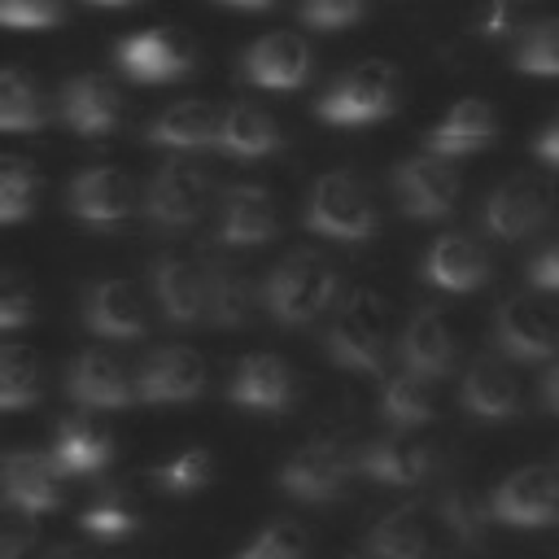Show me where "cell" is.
<instances>
[{
	"label": "cell",
	"mask_w": 559,
	"mask_h": 559,
	"mask_svg": "<svg viewBox=\"0 0 559 559\" xmlns=\"http://www.w3.org/2000/svg\"><path fill=\"white\" fill-rule=\"evenodd\" d=\"M336 301V266L319 253H288L262 280V306L275 323L301 328Z\"/></svg>",
	"instance_id": "1"
},
{
	"label": "cell",
	"mask_w": 559,
	"mask_h": 559,
	"mask_svg": "<svg viewBox=\"0 0 559 559\" xmlns=\"http://www.w3.org/2000/svg\"><path fill=\"white\" fill-rule=\"evenodd\" d=\"M389 349V306L371 288H354L328 328V358L345 371L376 376Z\"/></svg>",
	"instance_id": "2"
},
{
	"label": "cell",
	"mask_w": 559,
	"mask_h": 559,
	"mask_svg": "<svg viewBox=\"0 0 559 559\" xmlns=\"http://www.w3.org/2000/svg\"><path fill=\"white\" fill-rule=\"evenodd\" d=\"M397 105V70L389 61H358L319 100V118L332 127H367Z\"/></svg>",
	"instance_id": "3"
},
{
	"label": "cell",
	"mask_w": 559,
	"mask_h": 559,
	"mask_svg": "<svg viewBox=\"0 0 559 559\" xmlns=\"http://www.w3.org/2000/svg\"><path fill=\"white\" fill-rule=\"evenodd\" d=\"M306 227L328 236V240H371L376 236V205L371 192L345 175V170H328L323 179H314L310 197H306Z\"/></svg>",
	"instance_id": "4"
},
{
	"label": "cell",
	"mask_w": 559,
	"mask_h": 559,
	"mask_svg": "<svg viewBox=\"0 0 559 559\" xmlns=\"http://www.w3.org/2000/svg\"><path fill=\"white\" fill-rule=\"evenodd\" d=\"M354 467H358V454H349L341 441H332V437L306 441L280 467V489L297 502H336L345 493V480Z\"/></svg>",
	"instance_id": "5"
},
{
	"label": "cell",
	"mask_w": 559,
	"mask_h": 559,
	"mask_svg": "<svg viewBox=\"0 0 559 559\" xmlns=\"http://www.w3.org/2000/svg\"><path fill=\"white\" fill-rule=\"evenodd\" d=\"M489 511L507 528H546L559 520V476L550 467H515L498 480Z\"/></svg>",
	"instance_id": "6"
},
{
	"label": "cell",
	"mask_w": 559,
	"mask_h": 559,
	"mask_svg": "<svg viewBox=\"0 0 559 559\" xmlns=\"http://www.w3.org/2000/svg\"><path fill=\"white\" fill-rule=\"evenodd\" d=\"M493 341L515 362H542L559 349V323L546 301L537 297H507L493 319Z\"/></svg>",
	"instance_id": "7"
},
{
	"label": "cell",
	"mask_w": 559,
	"mask_h": 559,
	"mask_svg": "<svg viewBox=\"0 0 559 559\" xmlns=\"http://www.w3.org/2000/svg\"><path fill=\"white\" fill-rule=\"evenodd\" d=\"M205 201H210V183H205V170L192 166V162H166L153 179H148V197H144V210L157 227L166 231H183L192 227L201 214H205Z\"/></svg>",
	"instance_id": "8"
},
{
	"label": "cell",
	"mask_w": 559,
	"mask_h": 559,
	"mask_svg": "<svg viewBox=\"0 0 559 559\" xmlns=\"http://www.w3.org/2000/svg\"><path fill=\"white\" fill-rule=\"evenodd\" d=\"M485 231L498 240H524L550 218V188L533 175H511L485 197Z\"/></svg>",
	"instance_id": "9"
},
{
	"label": "cell",
	"mask_w": 559,
	"mask_h": 559,
	"mask_svg": "<svg viewBox=\"0 0 559 559\" xmlns=\"http://www.w3.org/2000/svg\"><path fill=\"white\" fill-rule=\"evenodd\" d=\"M393 197L411 218H445L459 201V175L437 153L406 157L393 170Z\"/></svg>",
	"instance_id": "10"
},
{
	"label": "cell",
	"mask_w": 559,
	"mask_h": 559,
	"mask_svg": "<svg viewBox=\"0 0 559 559\" xmlns=\"http://www.w3.org/2000/svg\"><path fill=\"white\" fill-rule=\"evenodd\" d=\"M66 393L79 406H96V411H118L131 406L140 393V380L127 371V362L109 349H83L70 371H66Z\"/></svg>",
	"instance_id": "11"
},
{
	"label": "cell",
	"mask_w": 559,
	"mask_h": 559,
	"mask_svg": "<svg viewBox=\"0 0 559 559\" xmlns=\"http://www.w3.org/2000/svg\"><path fill=\"white\" fill-rule=\"evenodd\" d=\"M66 205L79 223H92V227H118L131 218L135 210V192H131V179L114 166H87L70 179L66 188Z\"/></svg>",
	"instance_id": "12"
},
{
	"label": "cell",
	"mask_w": 559,
	"mask_h": 559,
	"mask_svg": "<svg viewBox=\"0 0 559 559\" xmlns=\"http://www.w3.org/2000/svg\"><path fill=\"white\" fill-rule=\"evenodd\" d=\"M227 397L245 411H262V415H280L297 402V376L284 358L275 354H249L236 362Z\"/></svg>",
	"instance_id": "13"
},
{
	"label": "cell",
	"mask_w": 559,
	"mask_h": 559,
	"mask_svg": "<svg viewBox=\"0 0 559 559\" xmlns=\"http://www.w3.org/2000/svg\"><path fill=\"white\" fill-rule=\"evenodd\" d=\"M140 397L153 406H170V402H192L205 389V362L197 349L188 345H162L144 358L140 367Z\"/></svg>",
	"instance_id": "14"
},
{
	"label": "cell",
	"mask_w": 559,
	"mask_h": 559,
	"mask_svg": "<svg viewBox=\"0 0 559 559\" xmlns=\"http://www.w3.org/2000/svg\"><path fill=\"white\" fill-rule=\"evenodd\" d=\"M240 74L258 87H271V92H293L310 79V44L293 31H271L262 35L245 61H240Z\"/></svg>",
	"instance_id": "15"
},
{
	"label": "cell",
	"mask_w": 559,
	"mask_h": 559,
	"mask_svg": "<svg viewBox=\"0 0 559 559\" xmlns=\"http://www.w3.org/2000/svg\"><path fill=\"white\" fill-rule=\"evenodd\" d=\"M275 231H280V214H275V201H271L266 188H258V183L227 188L223 210H218V231H214L218 245H227V249H258Z\"/></svg>",
	"instance_id": "16"
},
{
	"label": "cell",
	"mask_w": 559,
	"mask_h": 559,
	"mask_svg": "<svg viewBox=\"0 0 559 559\" xmlns=\"http://www.w3.org/2000/svg\"><path fill=\"white\" fill-rule=\"evenodd\" d=\"M61 467H57V459H52V450L48 454H39V450H13L9 459H4V498H9V507L13 511H22V515H44V511H52L57 502H61Z\"/></svg>",
	"instance_id": "17"
},
{
	"label": "cell",
	"mask_w": 559,
	"mask_h": 559,
	"mask_svg": "<svg viewBox=\"0 0 559 559\" xmlns=\"http://www.w3.org/2000/svg\"><path fill=\"white\" fill-rule=\"evenodd\" d=\"M118 66L135 83H170L192 66V48L175 31H135L118 44Z\"/></svg>",
	"instance_id": "18"
},
{
	"label": "cell",
	"mask_w": 559,
	"mask_h": 559,
	"mask_svg": "<svg viewBox=\"0 0 559 559\" xmlns=\"http://www.w3.org/2000/svg\"><path fill=\"white\" fill-rule=\"evenodd\" d=\"M424 280L441 293H476L489 280V253L472 236L445 231L424 253Z\"/></svg>",
	"instance_id": "19"
},
{
	"label": "cell",
	"mask_w": 559,
	"mask_h": 559,
	"mask_svg": "<svg viewBox=\"0 0 559 559\" xmlns=\"http://www.w3.org/2000/svg\"><path fill=\"white\" fill-rule=\"evenodd\" d=\"M153 293H157V306L170 323L179 328H192L210 314V288H205V271L188 258H175V253H162L153 262Z\"/></svg>",
	"instance_id": "20"
},
{
	"label": "cell",
	"mask_w": 559,
	"mask_h": 559,
	"mask_svg": "<svg viewBox=\"0 0 559 559\" xmlns=\"http://www.w3.org/2000/svg\"><path fill=\"white\" fill-rule=\"evenodd\" d=\"M358 472L376 485L406 489L432 472V450L424 441H415L411 432H389V437H376L358 450Z\"/></svg>",
	"instance_id": "21"
},
{
	"label": "cell",
	"mask_w": 559,
	"mask_h": 559,
	"mask_svg": "<svg viewBox=\"0 0 559 559\" xmlns=\"http://www.w3.org/2000/svg\"><path fill=\"white\" fill-rule=\"evenodd\" d=\"M83 323L96 336L135 341L144 336V306L127 280H92L83 293Z\"/></svg>",
	"instance_id": "22"
},
{
	"label": "cell",
	"mask_w": 559,
	"mask_h": 559,
	"mask_svg": "<svg viewBox=\"0 0 559 559\" xmlns=\"http://www.w3.org/2000/svg\"><path fill=\"white\" fill-rule=\"evenodd\" d=\"M397 358L411 376L419 380H441L450 367H454V336L445 328V319L432 310V306H419L406 328H402V341H397Z\"/></svg>",
	"instance_id": "23"
},
{
	"label": "cell",
	"mask_w": 559,
	"mask_h": 559,
	"mask_svg": "<svg viewBox=\"0 0 559 559\" xmlns=\"http://www.w3.org/2000/svg\"><path fill=\"white\" fill-rule=\"evenodd\" d=\"M493 135H498L493 109H489L485 100L467 96V100H454V105L445 109V118L424 135V144H428V153H437V157L450 162V157H467V153L485 148Z\"/></svg>",
	"instance_id": "24"
},
{
	"label": "cell",
	"mask_w": 559,
	"mask_h": 559,
	"mask_svg": "<svg viewBox=\"0 0 559 559\" xmlns=\"http://www.w3.org/2000/svg\"><path fill=\"white\" fill-rule=\"evenodd\" d=\"M218 127H223V114L214 105H205V100H179V105H166L148 122V144L175 148V153H192V148L218 144Z\"/></svg>",
	"instance_id": "25"
},
{
	"label": "cell",
	"mask_w": 559,
	"mask_h": 559,
	"mask_svg": "<svg viewBox=\"0 0 559 559\" xmlns=\"http://www.w3.org/2000/svg\"><path fill=\"white\" fill-rule=\"evenodd\" d=\"M61 118L79 135H109L118 127V92L100 74H74L61 87Z\"/></svg>",
	"instance_id": "26"
},
{
	"label": "cell",
	"mask_w": 559,
	"mask_h": 559,
	"mask_svg": "<svg viewBox=\"0 0 559 559\" xmlns=\"http://www.w3.org/2000/svg\"><path fill=\"white\" fill-rule=\"evenodd\" d=\"M463 406L480 419H511L520 411V384L498 358H476L463 371Z\"/></svg>",
	"instance_id": "27"
},
{
	"label": "cell",
	"mask_w": 559,
	"mask_h": 559,
	"mask_svg": "<svg viewBox=\"0 0 559 559\" xmlns=\"http://www.w3.org/2000/svg\"><path fill=\"white\" fill-rule=\"evenodd\" d=\"M367 550L371 559H432V524L415 507H397L371 524Z\"/></svg>",
	"instance_id": "28"
},
{
	"label": "cell",
	"mask_w": 559,
	"mask_h": 559,
	"mask_svg": "<svg viewBox=\"0 0 559 559\" xmlns=\"http://www.w3.org/2000/svg\"><path fill=\"white\" fill-rule=\"evenodd\" d=\"M280 144H284V140H280V127H275V118H271L266 109H258V105H231V109H223L218 148H223L227 157L253 162V157L275 153Z\"/></svg>",
	"instance_id": "29"
},
{
	"label": "cell",
	"mask_w": 559,
	"mask_h": 559,
	"mask_svg": "<svg viewBox=\"0 0 559 559\" xmlns=\"http://www.w3.org/2000/svg\"><path fill=\"white\" fill-rule=\"evenodd\" d=\"M376 411H380V419H384L393 432H415V428L432 424V415H437L432 384L419 380V376H411V371H402V376L384 380Z\"/></svg>",
	"instance_id": "30"
},
{
	"label": "cell",
	"mask_w": 559,
	"mask_h": 559,
	"mask_svg": "<svg viewBox=\"0 0 559 559\" xmlns=\"http://www.w3.org/2000/svg\"><path fill=\"white\" fill-rule=\"evenodd\" d=\"M109 454H114V445H109V437H105L96 424H87V419H66V424L57 428L52 459H57V467H61L66 476H92V472H100V467L109 463Z\"/></svg>",
	"instance_id": "31"
},
{
	"label": "cell",
	"mask_w": 559,
	"mask_h": 559,
	"mask_svg": "<svg viewBox=\"0 0 559 559\" xmlns=\"http://www.w3.org/2000/svg\"><path fill=\"white\" fill-rule=\"evenodd\" d=\"M489 515H493V511L485 507V498H480L472 485H450V489H441V498H437V520H441V528L454 537V546H480Z\"/></svg>",
	"instance_id": "32"
},
{
	"label": "cell",
	"mask_w": 559,
	"mask_h": 559,
	"mask_svg": "<svg viewBox=\"0 0 559 559\" xmlns=\"http://www.w3.org/2000/svg\"><path fill=\"white\" fill-rule=\"evenodd\" d=\"M205 288H210V323L218 328H240L253 310V297H249V280L227 266V262H210L205 266Z\"/></svg>",
	"instance_id": "33"
},
{
	"label": "cell",
	"mask_w": 559,
	"mask_h": 559,
	"mask_svg": "<svg viewBox=\"0 0 559 559\" xmlns=\"http://www.w3.org/2000/svg\"><path fill=\"white\" fill-rule=\"evenodd\" d=\"M0 127L4 131H35V127H44V96H39V87L17 66H9L0 74Z\"/></svg>",
	"instance_id": "34"
},
{
	"label": "cell",
	"mask_w": 559,
	"mask_h": 559,
	"mask_svg": "<svg viewBox=\"0 0 559 559\" xmlns=\"http://www.w3.org/2000/svg\"><path fill=\"white\" fill-rule=\"evenodd\" d=\"M39 397V362L26 345H4L0 349V406L4 411H26Z\"/></svg>",
	"instance_id": "35"
},
{
	"label": "cell",
	"mask_w": 559,
	"mask_h": 559,
	"mask_svg": "<svg viewBox=\"0 0 559 559\" xmlns=\"http://www.w3.org/2000/svg\"><path fill=\"white\" fill-rule=\"evenodd\" d=\"M306 528L297 520H266L231 559H306Z\"/></svg>",
	"instance_id": "36"
},
{
	"label": "cell",
	"mask_w": 559,
	"mask_h": 559,
	"mask_svg": "<svg viewBox=\"0 0 559 559\" xmlns=\"http://www.w3.org/2000/svg\"><path fill=\"white\" fill-rule=\"evenodd\" d=\"M35 192H39V179H35L31 162L9 153L0 162V218L4 223H22L35 210Z\"/></svg>",
	"instance_id": "37"
},
{
	"label": "cell",
	"mask_w": 559,
	"mask_h": 559,
	"mask_svg": "<svg viewBox=\"0 0 559 559\" xmlns=\"http://www.w3.org/2000/svg\"><path fill=\"white\" fill-rule=\"evenodd\" d=\"M515 70L533 79H559V22H537L515 48Z\"/></svg>",
	"instance_id": "38"
},
{
	"label": "cell",
	"mask_w": 559,
	"mask_h": 559,
	"mask_svg": "<svg viewBox=\"0 0 559 559\" xmlns=\"http://www.w3.org/2000/svg\"><path fill=\"white\" fill-rule=\"evenodd\" d=\"M153 480L166 489V493H197L205 480H210V454L205 450H183V454H175V459H166L157 472H153Z\"/></svg>",
	"instance_id": "39"
},
{
	"label": "cell",
	"mask_w": 559,
	"mask_h": 559,
	"mask_svg": "<svg viewBox=\"0 0 559 559\" xmlns=\"http://www.w3.org/2000/svg\"><path fill=\"white\" fill-rule=\"evenodd\" d=\"M83 528H87L92 537L114 542V537H127V533L135 528V511H131V502H127L122 493H105V498H96V502L83 511Z\"/></svg>",
	"instance_id": "40"
},
{
	"label": "cell",
	"mask_w": 559,
	"mask_h": 559,
	"mask_svg": "<svg viewBox=\"0 0 559 559\" xmlns=\"http://www.w3.org/2000/svg\"><path fill=\"white\" fill-rule=\"evenodd\" d=\"M66 17L61 0H0V22L13 31H39V26H57Z\"/></svg>",
	"instance_id": "41"
},
{
	"label": "cell",
	"mask_w": 559,
	"mask_h": 559,
	"mask_svg": "<svg viewBox=\"0 0 559 559\" xmlns=\"http://www.w3.org/2000/svg\"><path fill=\"white\" fill-rule=\"evenodd\" d=\"M301 22L314 31H341L362 17V0H301Z\"/></svg>",
	"instance_id": "42"
},
{
	"label": "cell",
	"mask_w": 559,
	"mask_h": 559,
	"mask_svg": "<svg viewBox=\"0 0 559 559\" xmlns=\"http://www.w3.org/2000/svg\"><path fill=\"white\" fill-rule=\"evenodd\" d=\"M35 314V297L26 293V284L17 275H4V288H0V328L4 332H17L26 328Z\"/></svg>",
	"instance_id": "43"
},
{
	"label": "cell",
	"mask_w": 559,
	"mask_h": 559,
	"mask_svg": "<svg viewBox=\"0 0 559 559\" xmlns=\"http://www.w3.org/2000/svg\"><path fill=\"white\" fill-rule=\"evenodd\" d=\"M528 280H533V288H542V293H559V240L546 245V249L528 262Z\"/></svg>",
	"instance_id": "44"
},
{
	"label": "cell",
	"mask_w": 559,
	"mask_h": 559,
	"mask_svg": "<svg viewBox=\"0 0 559 559\" xmlns=\"http://www.w3.org/2000/svg\"><path fill=\"white\" fill-rule=\"evenodd\" d=\"M507 26H511V4H507V0H489V9H485V17H480V31H485L489 39H498V35H507Z\"/></svg>",
	"instance_id": "45"
},
{
	"label": "cell",
	"mask_w": 559,
	"mask_h": 559,
	"mask_svg": "<svg viewBox=\"0 0 559 559\" xmlns=\"http://www.w3.org/2000/svg\"><path fill=\"white\" fill-rule=\"evenodd\" d=\"M533 153H537L546 166H559V118H550V122L542 127V135L533 140Z\"/></svg>",
	"instance_id": "46"
},
{
	"label": "cell",
	"mask_w": 559,
	"mask_h": 559,
	"mask_svg": "<svg viewBox=\"0 0 559 559\" xmlns=\"http://www.w3.org/2000/svg\"><path fill=\"white\" fill-rule=\"evenodd\" d=\"M22 546H26L22 524H4V546H0V559H22Z\"/></svg>",
	"instance_id": "47"
},
{
	"label": "cell",
	"mask_w": 559,
	"mask_h": 559,
	"mask_svg": "<svg viewBox=\"0 0 559 559\" xmlns=\"http://www.w3.org/2000/svg\"><path fill=\"white\" fill-rule=\"evenodd\" d=\"M542 397H546V406L559 415V367L546 371V380H542Z\"/></svg>",
	"instance_id": "48"
},
{
	"label": "cell",
	"mask_w": 559,
	"mask_h": 559,
	"mask_svg": "<svg viewBox=\"0 0 559 559\" xmlns=\"http://www.w3.org/2000/svg\"><path fill=\"white\" fill-rule=\"evenodd\" d=\"M218 4H231V9H271L275 0H218Z\"/></svg>",
	"instance_id": "49"
},
{
	"label": "cell",
	"mask_w": 559,
	"mask_h": 559,
	"mask_svg": "<svg viewBox=\"0 0 559 559\" xmlns=\"http://www.w3.org/2000/svg\"><path fill=\"white\" fill-rule=\"evenodd\" d=\"M52 559H87V555H79V550H57Z\"/></svg>",
	"instance_id": "50"
},
{
	"label": "cell",
	"mask_w": 559,
	"mask_h": 559,
	"mask_svg": "<svg viewBox=\"0 0 559 559\" xmlns=\"http://www.w3.org/2000/svg\"><path fill=\"white\" fill-rule=\"evenodd\" d=\"M87 4H109V9H118V4H135V0H87Z\"/></svg>",
	"instance_id": "51"
},
{
	"label": "cell",
	"mask_w": 559,
	"mask_h": 559,
	"mask_svg": "<svg viewBox=\"0 0 559 559\" xmlns=\"http://www.w3.org/2000/svg\"><path fill=\"white\" fill-rule=\"evenodd\" d=\"M349 559H371V555H349Z\"/></svg>",
	"instance_id": "52"
}]
</instances>
